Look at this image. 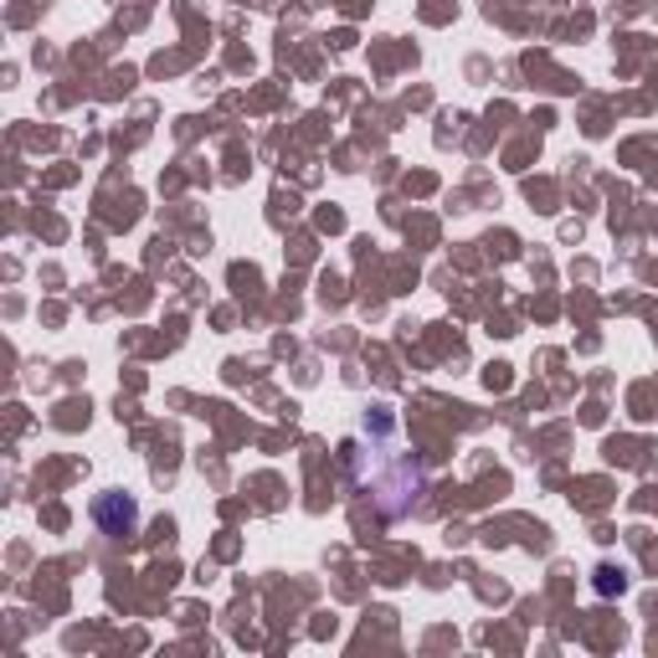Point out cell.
<instances>
[{
	"label": "cell",
	"mask_w": 658,
	"mask_h": 658,
	"mask_svg": "<svg viewBox=\"0 0 658 658\" xmlns=\"http://www.w3.org/2000/svg\"><path fill=\"white\" fill-rule=\"evenodd\" d=\"M597 576H602V582H597L602 592H623V572H613V566H602Z\"/></svg>",
	"instance_id": "cell-2"
},
{
	"label": "cell",
	"mask_w": 658,
	"mask_h": 658,
	"mask_svg": "<svg viewBox=\"0 0 658 658\" xmlns=\"http://www.w3.org/2000/svg\"><path fill=\"white\" fill-rule=\"evenodd\" d=\"M93 520H99L109 535H124V530H134V520H140V510H134L124 494H103L99 504H93Z\"/></svg>",
	"instance_id": "cell-1"
}]
</instances>
